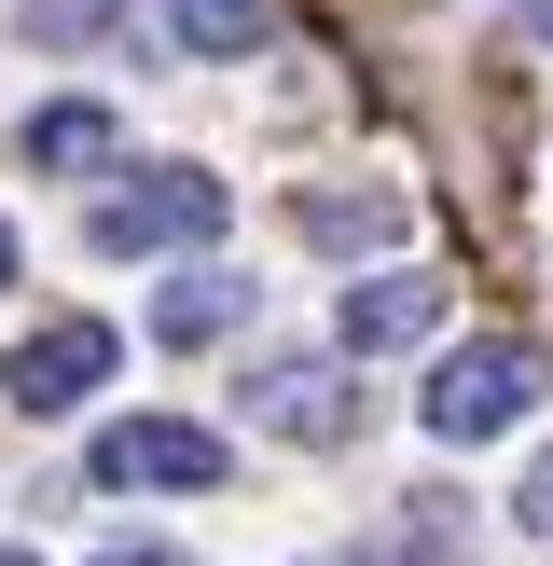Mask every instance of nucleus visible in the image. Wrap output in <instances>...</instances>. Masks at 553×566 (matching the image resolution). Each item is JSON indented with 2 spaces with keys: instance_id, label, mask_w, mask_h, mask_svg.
I'll list each match as a JSON object with an SVG mask.
<instances>
[{
  "instance_id": "f8f14e48",
  "label": "nucleus",
  "mask_w": 553,
  "mask_h": 566,
  "mask_svg": "<svg viewBox=\"0 0 553 566\" xmlns=\"http://www.w3.org/2000/svg\"><path fill=\"white\" fill-rule=\"evenodd\" d=\"M125 0H28V42H97Z\"/></svg>"
},
{
  "instance_id": "4468645a",
  "label": "nucleus",
  "mask_w": 553,
  "mask_h": 566,
  "mask_svg": "<svg viewBox=\"0 0 553 566\" xmlns=\"http://www.w3.org/2000/svg\"><path fill=\"white\" fill-rule=\"evenodd\" d=\"M97 566H194V553H166V539H111Z\"/></svg>"
},
{
  "instance_id": "dca6fc26",
  "label": "nucleus",
  "mask_w": 553,
  "mask_h": 566,
  "mask_svg": "<svg viewBox=\"0 0 553 566\" xmlns=\"http://www.w3.org/2000/svg\"><path fill=\"white\" fill-rule=\"evenodd\" d=\"M0 291H14V221H0Z\"/></svg>"
},
{
  "instance_id": "1a4fd4ad",
  "label": "nucleus",
  "mask_w": 553,
  "mask_h": 566,
  "mask_svg": "<svg viewBox=\"0 0 553 566\" xmlns=\"http://www.w3.org/2000/svg\"><path fill=\"white\" fill-rule=\"evenodd\" d=\"M28 166H55V180L111 166V111H97V97H55V111H28Z\"/></svg>"
},
{
  "instance_id": "0eeeda50",
  "label": "nucleus",
  "mask_w": 553,
  "mask_h": 566,
  "mask_svg": "<svg viewBox=\"0 0 553 566\" xmlns=\"http://www.w3.org/2000/svg\"><path fill=\"white\" fill-rule=\"evenodd\" d=\"M291 235H304V249H401V235H415V193H387V180H359V193H291Z\"/></svg>"
},
{
  "instance_id": "6e6552de",
  "label": "nucleus",
  "mask_w": 553,
  "mask_h": 566,
  "mask_svg": "<svg viewBox=\"0 0 553 566\" xmlns=\"http://www.w3.org/2000/svg\"><path fill=\"white\" fill-rule=\"evenodd\" d=\"M236 318H249V276H221V263H180L153 291V346H221Z\"/></svg>"
},
{
  "instance_id": "39448f33",
  "label": "nucleus",
  "mask_w": 553,
  "mask_h": 566,
  "mask_svg": "<svg viewBox=\"0 0 553 566\" xmlns=\"http://www.w3.org/2000/svg\"><path fill=\"white\" fill-rule=\"evenodd\" d=\"M249 415H263L276 442H346L359 429V387H346V359H263V374H249Z\"/></svg>"
},
{
  "instance_id": "423d86ee",
  "label": "nucleus",
  "mask_w": 553,
  "mask_h": 566,
  "mask_svg": "<svg viewBox=\"0 0 553 566\" xmlns=\"http://www.w3.org/2000/svg\"><path fill=\"white\" fill-rule=\"evenodd\" d=\"M442 332V276L429 263H374L346 291V359H387V346H429Z\"/></svg>"
},
{
  "instance_id": "f257e3e1",
  "label": "nucleus",
  "mask_w": 553,
  "mask_h": 566,
  "mask_svg": "<svg viewBox=\"0 0 553 566\" xmlns=\"http://www.w3.org/2000/svg\"><path fill=\"white\" fill-rule=\"evenodd\" d=\"M525 401H540V346H525V332H484V346H457L429 374V429L442 442H498Z\"/></svg>"
},
{
  "instance_id": "2eb2a0df",
  "label": "nucleus",
  "mask_w": 553,
  "mask_h": 566,
  "mask_svg": "<svg viewBox=\"0 0 553 566\" xmlns=\"http://www.w3.org/2000/svg\"><path fill=\"white\" fill-rule=\"evenodd\" d=\"M512 28H525V42H553V0H525V14H512Z\"/></svg>"
},
{
  "instance_id": "9d476101",
  "label": "nucleus",
  "mask_w": 553,
  "mask_h": 566,
  "mask_svg": "<svg viewBox=\"0 0 553 566\" xmlns=\"http://www.w3.org/2000/svg\"><path fill=\"white\" fill-rule=\"evenodd\" d=\"M166 28L194 55H249V42H276V0H166Z\"/></svg>"
},
{
  "instance_id": "9b49d317",
  "label": "nucleus",
  "mask_w": 553,
  "mask_h": 566,
  "mask_svg": "<svg viewBox=\"0 0 553 566\" xmlns=\"http://www.w3.org/2000/svg\"><path fill=\"white\" fill-rule=\"evenodd\" d=\"M387 566H470V512H457V497H401Z\"/></svg>"
},
{
  "instance_id": "f03ea898",
  "label": "nucleus",
  "mask_w": 553,
  "mask_h": 566,
  "mask_svg": "<svg viewBox=\"0 0 553 566\" xmlns=\"http://www.w3.org/2000/svg\"><path fill=\"white\" fill-rule=\"evenodd\" d=\"M221 429H194V415H125V429H97V484L111 497H208L221 484Z\"/></svg>"
},
{
  "instance_id": "f3484780",
  "label": "nucleus",
  "mask_w": 553,
  "mask_h": 566,
  "mask_svg": "<svg viewBox=\"0 0 553 566\" xmlns=\"http://www.w3.org/2000/svg\"><path fill=\"white\" fill-rule=\"evenodd\" d=\"M0 566H42V553H0Z\"/></svg>"
},
{
  "instance_id": "20e7f679",
  "label": "nucleus",
  "mask_w": 553,
  "mask_h": 566,
  "mask_svg": "<svg viewBox=\"0 0 553 566\" xmlns=\"http://www.w3.org/2000/svg\"><path fill=\"white\" fill-rule=\"evenodd\" d=\"M111 359H125V332H111V318H42V332L14 346V374H0V387H14L28 415H70V401H97V387H111Z\"/></svg>"
},
{
  "instance_id": "7ed1b4c3",
  "label": "nucleus",
  "mask_w": 553,
  "mask_h": 566,
  "mask_svg": "<svg viewBox=\"0 0 553 566\" xmlns=\"http://www.w3.org/2000/svg\"><path fill=\"white\" fill-rule=\"evenodd\" d=\"M221 208H236V193H221L208 166H138V180L97 208V249H208Z\"/></svg>"
},
{
  "instance_id": "ddd939ff",
  "label": "nucleus",
  "mask_w": 553,
  "mask_h": 566,
  "mask_svg": "<svg viewBox=\"0 0 553 566\" xmlns=\"http://www.w3.org/2000/svg\"><path fill=\"white\" fill-rule=\"evenodd\" d=\"M512 512H525V525H540V539H553V457L525 470V497H512Z\"/></svg>"
}]
</instances>
